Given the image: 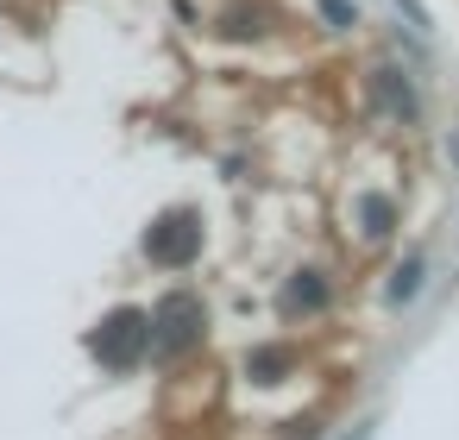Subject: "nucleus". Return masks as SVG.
Here are the masks:
<instances>
[{
  "mask_svg": "<svg viewBox=\"0 0 459 440\" xmlns=\"http://www.w3.org/2000/svg\"><path fill=\"white\" fill-rule=\"evenodd\" d=\"M189 321H202V308H195L189 296H177V302H170V308H164V315L152 321V327H164V333H152V340H158L164 352H177V346L189 340Z\"/></svg>",
  "mask_w": 459,
  "mask_h": 440,
  "instance_id": "nucleus-1",
  "label": "nucleus"
},
{
  "mask_svg": "<svg viewBox=\"0 0 459 440\" xmlns=\"http://www.w3.org/2000/svg\"><path fill=\"white\" fill-rule=\"evenodd\" d=\"M189 252H195V227H189V220H170V233H152V258L183 264Z\"/></svg>",
  "mask_w": 459,
  "mask_h": 440,
  "instance_id": "nucleus-2",
  "label": "nucleus"
},
{
  "mask_svg": "<svg viewBox=\"0 0 459 440\" xmlns=\"http://www.w3.org/2000/svg\"><path fill=\"white\" fill-rule=\"evenodd\" d=\"M421 271H428V264L409 258V264L396 271V283H390V302H415V296H421Z\"/></svg>",
  "mask_w": 459,
  "mask_h": 440,
  "instance_id": "nucleus-3",
  "label": "nucleus"
},
{
  "mask_svg": "<svg viewBox=\"0 0 459 440\" xmlns=\"http://www.w3.org/2000/svg\"><path fill=\"white\" fill-rule=\"evenodd\" d=\"M321 13H327V26H359V7H352V0H321Z\"/></svg>",
  "mask_w": 459,
  "mask_h": 440,
  "instance_id": "nucleus-4",
  "label": "nucleus"
},
{
  "mask_svg": "<svg viewBox=\"0 0 459 440\" xmlns=\"http://www.w3.org/2000/svg\"><path fill=\"white\" fill-rule=\"evenodd\" d=\"M315 302H321V283H296V289L283 296V308H290V315H296V308H315Z\"/></svg>",
  "mask_w": 459,
  "mask_h": 440,
  "instance_id": "nucleus-5",
  "label": "nucleus"
}]
</instances>
